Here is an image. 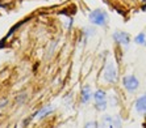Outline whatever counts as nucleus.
<instances>
[{"label":"nucleus","instance_id":"1","mask_svg":"<svg viewBox=\"0 0 146 128\" xmlns=\"http://www.w3.org/2000/svg\"><path fill=\"white\" fill-rule=\"evenodd\" d=\"M90 20L96 25H103L106 22V13L102 12V10H94L91 14H90Z\"/></svg>","mask_w":146,"mask_h":128},{"label":"nucleus","instance_id":"2","mask_svg":"<svg viewBox=\"0 0 146 128\" xmlns=\"http://www.w3.org/2000/svg\"><path fill=\"white\" fill-rule=\"evenodd\" d=\"M122 82H124V86L130 91L136 90V89L138 88V80H137L134 76H126V77L122 80Z\"/></svg>","mask_w":146,"mask_h":128},{"label":"nucleus","instance_id":"3","mask_svg":"<svg viewBox=\"0 0 146 128\" xmlns=\"http://www.w3.org/2000/svg\"><path fill=\"white\" fill-rule=\"evenodd\" d=\"M106 78L109 81V82H115L116 81V67L113 64H109L106 69Z\"/></svg>","mask_w":146,"mask_h":128},{"label":"nucleus","instance_id":"4","mask_svg":"<svg viewBox=\"0 0 146 128\" xmlns=\"http://www.w3.org/2000/svg\"><path fill=\"white\" fill-rule=\"evenodd\" d=\"M95 99H96V104H98V107L99 108H102V110H104L106 108V94L103 93V91H96L95 93Z\"/></svg>","mask_w":146,"mask_h":128},{"label":"nucleus","instance_id":"5","mask_svg":"<svg viewBox=\"0 0 146 128\" xmlns=\"http://www.w3.org/2000/svg\"><path fill=\"white\" fill-rule=\"evenodd\" d=\"M115 39L119 42V43H121V44H128L129 43V38H128V34H125V33H116L115 34Z\"/></svg>","mask_w":146,"mask_h":128},{"label":"nucleus","instance_id":"6","mask_svg":"<svg viewBox=\"0 0 146 128\" xmlns=\"http://www.w3.org/2000/svg\"><path fill=\"white\" fill-rule=\"evenodd\" d=\"M136 108L141 112H146V95L138 98V101L136 102Z\"/></svg>","mask_w":146,"mask_h":128},{"label":"nucleus","instance_id":"7","mask_svg":"<svg viewBox=\"0 0 146 128\" xmlns=\"http://www.w3.org/2000/svg\"><path fill=\"white\" fill-rule=\"evenodd\" d=\"M51 110H53V108H51V107H46V108H44V110H42V111H41V112H38V118H44L45 115L50 114V112H51Z\"/></svg>","mask_w":146,"mask_h":128},{"label":"nucleus","instance_id":"8","mask_svg":"<svg viewBox=\"0 0 146 128\" xmlns=\"http://www.w3.org/2000/svg\"><path fill=\"white\" fill-rule=\"evenodd\" d=\"M136 40L138 42V43H145V39H143V34H139L138 37L136 38Z\"/></svg>","mask_w":146,"mask_h":128},{"label":"nucleus","instance_id":"9","mask_svg":"<svg viewBox=\"0 0 146 128\" xmlns=\"http://www.w3.org/2000/svg\"><path fill=\"white\" fill-rule=\"evenodd\" d=\"M83 94H84V98H83V99H84V102H86L88 99V88H86L84 90H83Z\"/></svg>","mask_w":146,"mask_h":128}]
</instances>
